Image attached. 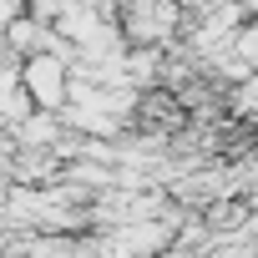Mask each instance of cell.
<instances>
[{
	"label": "cell",
	"mask_w": 258,
	"mask_h": 258,
	"mask_svg": "<svg viewBox=\"0 0 258 258\" xmlns=\"http://www.w3.org/2000/svg\"><path fill=\"white\" fill-rule=\"evenodd\" d=\"M31 91H36L41 101H56V96H61V66H56V61H36V66H31Z\"/></svg>",
	"instance_id": "1"
}]
</instances>
